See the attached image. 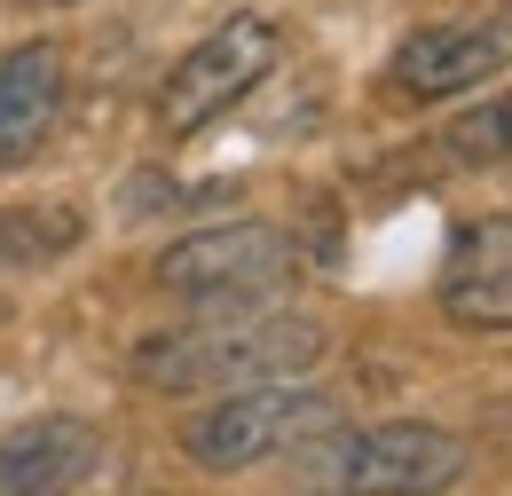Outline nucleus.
<instances>
[{"label": "nucleus", "mask_w": 512, "mask_h": 496, "mask_svg": "<svg viewBox=\"0 0 512 496\" xmlns=\"http://www.w3.org/2000/svg\"><path fill=\"white\" fill-rule=\"evenodd\" d=\"M323 323L268 308H221L213 323L150 331L134 347V378L158 394H229V386H268V378H308L323 363Z\"/></svg>", "instance_id": "1"}, {"label": "nucleus", "mask_w": 512, "mask_h": 496, "mask_svg": "<svg viewBox=\"0 0 512 496\" xmlns=\"http://www.w3.org/2000/svg\"><path fill=\"white\" fill-rule=\"evenodd\" d=\"M150 276L158 292L197 300V308H260L300 284V245L276 221H229V229H197L182 245H166Z\"/></svg>", "instance_id": "2"}, {"label": "nucleus", "mask_w": 512, "mask_h": 496, "mask_svg": "<svg viewBox=\"0 0 512 496\" xmlns=\"http://www.w3.org/2000/svg\"><path fill=\"white\" fill-rule=\"evenodd\" d=\"M339 426V402L323 386H300V378H268V386H229V402H213L205 418H190V449L205 473H253L268 457L300 449Z\"/></svg>", "instance_id": "3"}, {"label": "nucleus", "mask_w": 512, "mask_h": 496, "mask_svg": "<svg viewBox=\"0 0 512 496\" xmlns=\"http://www.w3.org/2000/svg\"><path fill=\"white\" fill-rule=\"evenodd\" d=\"M276 48H284V40H276V24H268L260 8L221 16V24L197 40L190 56L158 79V134H166V142H190V134H205V126L229 111V103H245L260 79H268Z\"/></svg>", "instance_id": "4"}, {"label": "nucleus", "mask_w": 512, "mask_h": 496, "mask_svg": "<svg viewBox=\"0 0 512 496\" xmlns=\"http://www.w3.org/2000/svg\"><path fill=\"white\" fill-rule=\"evenodd\" d=\"M465 473V441L426 418H386L339 441L331 457V496H442Z\"/></svg>", "instance_id": "5"}, {"label": "nucleus", "mask_w": 512, "mask_h": 496, "mask_svg": "<svg viewBox=\"0 0 512 496\" xmlns=\"http://www.w3.org/2000/svg\"><path fill=\"white\" fill-rule=\"evenodd\" d=\"M505 63H512V32H497V24H426L394 48L386 87L402 103H449L465 87H489Z\"/></svg>", "instance_id": "6"}, {"label": "nucleus", "mask_w": 512, "mask_h": 496, "mask_svg": "<svg viewBox=\"0 0 512 496\" xmlns=\"http://www.w3.org/2000/svg\"><path fill=\"white\" fill-rule=\"evenodd\" d=\"M103 473V426L48 410L0 434V496H79Z\"/></svg>", "instance_id": "7"}, {"label": "nucleus", "mask_w": 512, "mask_h": 496, "mask_svg": "<svg viewBox=\"0 0 512 496\" xmlns=\"http://www.w3.org/2000/svg\"><path fill=\"white\" fill-rule=\"evenodd\" d=\"M442 315L457 331H512V213H481L449 237Z\"/></svg>", "instance_id": "8"}, {"label": "nucleus", "mask_w": 512, "mask_h": 496, "mask_svg": "<svg viewBox=\"0 0 512 496\" xmlns=\"http://www.w3.org/2000/svg\"><path fill=\"white\" fill-rule=\"evenodd\" d=\"M64 111V48L56 40H24L0 56V166L40 158V142L56 134Z\"/></svg>", "instance_id": "9"}, {"label": "nucleus", "mask_w": 512, "mask_h": 496, "mask_svg": "<svg viewBox=\"0 0 512 496\" xmlns=\"http://www.w3.org/2000/svg\"><path fill=\"white\" fill-rule=\"evenodd\" d=\"M449 150L457 158H512V95H497V103H481V111H465V119L449 126Z\"/></svg>", "instance_id": "10"}, {"label": "nucleus", "mask_w": 512, "mask_h": 496, "mask_svg": "<svg viewBox=\"0 0 512 496\" xmlns=\"http://www.w3.org/2000/svg\"><path fill=\"white\" fill-rule=\"evenodd\" d=\"M40 8H71V0H40Z\"/></svg>", "instance_id": "11"}]
</instances>
